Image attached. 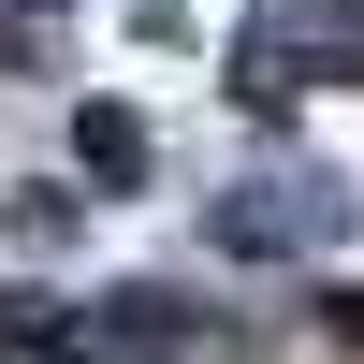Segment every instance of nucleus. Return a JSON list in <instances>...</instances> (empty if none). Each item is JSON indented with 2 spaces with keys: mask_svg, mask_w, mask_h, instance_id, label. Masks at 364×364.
<instances>
[{
  "mask_svg": "<svg viewBox=\"0 0 364 364\" xmlns=\"http://www.w3.org/2000/svg\"><path fill=\"white\" fill-rule=\"evenodd\" d=\"M336 233H350V190H336V175H248V190L204 204V248H219V262H321Z\"/></svg>",
  "mask_w": 364,
  "mask_h": 364,
  "instance_id": "f257e3e1",
  "label": "nucleus"
},
{
  "mask_svg": "<svg viewBox=\"0 0 364 364\" xmlns=\"http://www.w3.org/2000/svg\"><path fill=\"white\" fill-rule=\"evenodd\" d=\"M73 161L102 175V190H132V175H146V117H132V102H87V117H73Z\"/></svg>",
  "mask_w": 364,
  "mask_h": 364,
  "instance_id": "f03ea898",
  "label": "nucleus"
},
{
  "mask_svg": "<svg viewBox=\"0 0 364 364\" xmlns=\"http://www.w3.org/2000/svg\"><path fill=\"white\" fill-rule=\"evenodd\" d=\"M58 336H73V321H58L44 291H0V350H58Z\"/></svg>",
  "mask_w": 364,
  "mask_h": 364,
  "instance_id": "7ed1b4c3",
  "label": "nucleus"
}]
</instances>
